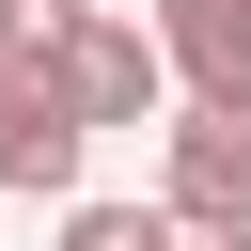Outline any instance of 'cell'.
Segmentation results:
<instances>
[{"instance_id": "1", "label": "cell", "mask_w": 251, "mask_h": 251, "mask_svg": "<svg viewBox=\"0 0 251 251\" xmlns=\"http://www.w3.org/2000/svg\"><path fill=\"white\" fill-rule=\"evenodd\" d=\"M78 157H94V126H78L63 63H0V188H31V204H78Z\"/></svg>"}, {"instance_id": "4", "label": "cell", "mask_w": 251, "mask_h": 251, "mask_svg": "<svg viewBox=\"0 0 251 251\" xmlns=\"http://www.w3.org/2000/svg\"><path fill=\"white\" fill-rule=\"evenodd\" d=\"M141 31H157V63L188 94H251V0H157Z\"/></svg>"}, {"instance_id": "2", "label": "cell", "mask_w": 251, "mask_h": 251, "mask_svg": "<svg viewBox=\"0 0 251 251\" xmlns=\"http://www.w3.org/2000/svg\"><path fill=\"white\" fill-rule=\"evenodd\" d=\"M157 204H173V220H251V94H188V110H173Z\"/></svg>"}, {"instance_id": "6", "label": "cell", "mask_w": 251, "mask_h": 251, "mask_svg": "<svg viewBox=\"0 0 251 251\" xmlns=\"http://www.w3.org/2000/svg\"><path fill=\"white\" fill-rule=\"evenodd\" d=\"M78 16H94V0H0V63H63Z\"/></svg>"}, {"instance_id": "5", "label": "cell", "mask_w": 251, "mask_h": 251, "mask_svg": "<svg viewBox=\"0 0 251 251\" xmlns=\"http://www.w3.org/2000/svg\"><path fill=\"white\" fill-rule=\"evenodd\" d=\"M63 251H173V204H63Z\"/></svg>"}, {"instance_id": "7", "label": "cell", "mask_w": 251, "mask_h": 251, "mask_svg": "<svg viewBox=\"0 0 251 251\" xmlns=\"http://www.w3.org/2000/svg\"><path fill=\"white\" fill-rule=\"evenodd\" d=\"M173 251H251V220H173Z\"/></svg>"}, {"instance_id": "3", "label": "cell", "mask_w": 251, "mask_h": 251, "mask_svg": "<svg viewBox=\"0 0 251 251\" xmlns=\"http://www.w3.org/2000/svg\"><path fill=\"white\" fill-rule=\"evenodd\" d=\"M63 94H78V126H157L173 63H157L141 16H78V31H63Z\"/></svg>"}]
</instances>
